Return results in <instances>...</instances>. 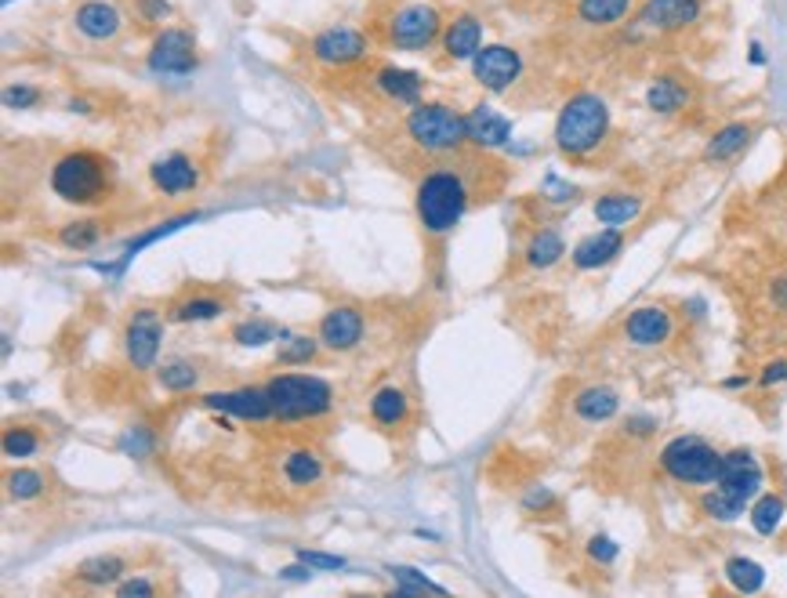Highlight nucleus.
I'll list each match as a JSON object with an SVG mask.
<instances>
[{
    "mask_svg": "<svg viewBox=\"0 0 787 598\" xmlns=\"http://www.w3.org/2000/svg\"><path fill=\"white\" fill-rule=\"evenodd\" d=\"M610 138V102L596 91H577L556 116V149L567 160H592Z\"/></svg>",
    "mask_w": 787,
    "mask_h": 598,
    "instance_id": "nucleus-1",
    "label": "nucleus"
},
{
    "mask_svg": "<svg viewBox=\"0 0 787 598\" xmlns=\"http://www.w3.org/2000/svg\"><path fill=\"white\" fill-rule=\"evenodd\" d=\"M414 207H417V222H422L428 237H447L472 207L468 178L462 171H454V167H439V171L422 178Z\"/></svg>",
    "mask_w": 787,
    "mask_h": 598,
    "instance_id": "nucleus-2",
    "label": "nucleus"
},
{
    "mask_svg": "<svg viewBox=\"0 0 787 598\" xmlns=\"http://www.w3.org/2000/svg\"><path fill=\"white\" fill-rule=\"evenodd\" d=\"M51 189L55 197L76 207L102 203L113 189V160H106L102 153H65L62 160L51 167Z\"/></svg>",
    "mask_w": 787,
    "mask_h": 598,
    "instance_id": "nucleus-3",
    "label": "nucleus"
},
{
    "mask_svg": "<svg viewBox=\"0 0 787 598\" xmlns=\"http://www.w3.org/2000/svg\"><path fill=\"white\" fill-rule=\"evenodd\" d=\"M718 461H723V450H715L704 436H675L657 453L661 472L679 486H712Z\"/></svg>",
    "mask_w": 787,
    "mask_h": 598,
    "instance_id": "nucleus-4",
    "label": "nucleus"
},
{
    "mask_svg": "<svg viewBox=\"0 0 787 598\" xmlns=\"http://www.w3.org/2000/svg\"><path fill=\"white\" fill-rule=\"evenodd\" d=\"M406 135L425 153H457L468 141V124L447 102H417L406 113Z\"/></svg>",
    "mask_w": 787,
    "mask_h": 598,
    "instance_id": "nucleus-5",
    "label": "nucleus"
},
{
    "mask_svg": "<svg viewBox=\"0 0 787 598\" xmlns=\"http://www.w3.org/2000/svg\"><path fill=\"white\" fill-rule=\"evenodd\" d=\"M266 388H269L280 421L323 418L334 402L331 385L320 381V377H309V374H280V377H272Z\"/></svg>",
    "mask_w": 787,
    "mask_h": 598,
    "instance_id": "nucleus-6",
    "label": "nucleus"
},
{
    "mask_svg": "<svg viewBox=\"0 0 787 598\" xmlns=\"http://www.w3.org/2000/svg\"><path fill=\"white\" fill-rule=\"evenodd\" d=\"M443 36V15L439 8L422 4H400L385 22V41L396 51H425Z\"/></svg>",
    "mask_w": 787,
    "mask_h": 598,
    "instance_id": "nucleus-7",
    "label": "nucleus"
},
{
    "mask_svg": "<svg viewBox=\"0 0 787 598\" xmlns=\"http://www.w3.org/2000/svg\"><path fill=\"white\" fill-rule=\"evenodd\" d=\"M704 19V0H642L632 22L639 30L657 33V36H675L693 30Z\"/></svg>",
    "mask_w": 787,
    "mask_h": 598,
    "instance_id": "nucleus-8",
    "label": "nucleus"
},
{
    "mask_svg": "<svg viewBox=\"0 0 787 598\" xmlns=\"http://www.w3.org/2000/svg\"><path fill=\"white\" fill-rule=\"evenodd\" d=\"M146 62L149 70L160 76H189L196 70V62H200V55H196V36L189 30H182V25H167V30L153 36Z\"/></svg>",
    "mask_w": 787,
    "mask_h": 598,
    "instance_id": "nucleus-9",
    "label": "nucleus"
},
{
    "mask_svg": "<svg viewBox=\"0 0 787 598\" xmlns=\"http://www.w3.org/2000/svg\"><path fill=\"white\" fill-rule=\"evenodd\" d=\"M715 486L733 493L737 501L752 504L758 493L766 486V472H763V461L755 458L747 447H733L723 453V461H718V475H715Z\"/></svg>",
    "mask_w": 787,
    "mask_h": 598,
    "instance_id": "nucleus-10",
    "label": "nucleus"
},
{
    "mask_svg": "<svg viewBox=\"0 0 787 598\" xmlns=\"http://www.w3.org/2000/svg\"><path fill=\"white\" fill-rule=\"evenodd\" d=\"M472 76L490 95H505L519 84L522 76V55L508 44H483L472 59Z\"/></svg>",
    "mask_w": 787,
    "mask_h": 598,
    "instance_id": "nucleus-11",
    "label": "nucleus"
},
{
    "mask_svg": "<svg viewBox=\"0 0 787 598\" xmlns=\"http://www.w3.org/2000/svg\"><path fill=\"white\" fill-rule=\"evenodd\" d=\"M312 59L323 62V66H331V70H345V66H356V62L366 59V51H371V44H366V36L360 30H349V25H331V30H323L312 36Z\"/></svg>",
    "mask_w": 787,
    "mask_h": 598,
    "instance_id": "nucleus-12",
    "label": "nucleus"
},
{
    "mask_svg": "<svg viewBox=\"0 0 787 598\" xmlns=\"http://www.w3.org/2000/svg\"><path fill=\"white\" fill-rule=\"evenodd\" d=\"M160 337H164V323L153 308H138L135 316L127 319L124 331V353L127 363L135 370H149L156 356H160Z\"/></svg>",
    "mask_w": 787,
    "mask_h": 598,
    "instance_id": "nucleus-13",
    "label": "nucleus"
},
{
    "mask_svg": "<svg viewBox=\"0 0 787 598\" xmlns=\"http://www.w3.org/2000/svg\"><path fill=\"white\" fill-rule=\"evenodd\" d=\"M624 342L635 348H657L664 342H672L675 334V316L664 305H639L628 312L624 319Z\"/></svg>",
    "mask_w": 787,
    "mask_h": 598,
    "instance_id": "nucleus-14",
    "label": "nucleus"
},
{
    "mask_svg": "<svg viewBox=\"0 0 787 598\" xmlns=\"http://www.w3.org/2000/svg\"><path fill=\"white\" fill-rule=\"evenodd\" d=\"M204 402L211 410H221V413H229V418H240V421H269V418H277V407H272L269 388H229V392L204 396Z\"/></svg>",
    "mask_w": 787,
    "mask_h": 598,
    "instance_id": "nucleus-15",
    "label": "nucleus"
},
{
    "mask_svg": "<svg viewBox=\"0 0 787 598\" xmlns=\"http://www.w3.org/2000/svg\"><path fill=\"white\" fill-rule=\"evenodd\" d=\"M577 424H610L621 413V392L613 385H584L570 399Z\"/></svg>",
    "mask_w": 787,
    "mask_h": 598,
    "instance_id": "nucleus-16",
    "label": "nucleus"
},
{
    "mask_svg": "<svg viewBox=\"0 0 787 598\" xmlns=\"http://www.w3.org/2000/svg\"><path fill=\"white\" fill-rule=\"evenodd\" d=\"M73 25L87 41H116L124 30V15L113 0H84V4L73 11Z\"/></svg>",
    "mask_w": 787,
    "mask_h": 598,
    "instance_id": "nucleus-17",
    "label": "nucleus"
},
{
    "mask_svg": "<svg viewBox=\"0 0 787 598\" xmlns=\"http://www.w3.org/2000/svg\"><path fill=\"white\" fill-rule=\"evenodd\" d=\"M639 11V0H573V19L584 30H618Z\"/></svg>",
    "mask_w": 787,
    "mask_h": 598,
    "instance_id": "nucleus-18",
    "label": "nucleus"
},
{
    "mask_svg": "<svg viewBox=\"0 0 787 598\" xmlns=\"http://www.w3.org/2000/svg\"><path fill=\"white\" fill-rule=\"evenodd\" d=\"M621 251H624V232L613 225H602L599 232H592V237H584L573 246L570 262L577 272H596L602 265H610Z\"/></svg>",
    "mask_w": 787,
    "mask_h": 598,
    "instance_id": "nucleus-19",
    "label": "nucleus"
},
{
    "mask_svg": "<svg viewBox=\"0 0 787 598\" xmlns=\"http://www.w3.org/2000/svg\"><path fill=\"white\" fill-rule=\"evenodd\" d=\"M363 337V312L352 305H338L320 319V345H327L331 353H349L356 348Z\"/></svg>",
    "mask_w": 787,
    "mask_h": 598,
    "instance_id": "nucleus-20",
    "label": "nucleus"
},
{
    "mask_svg": "<svg viewBox=\"0 0 787 598\" xmlns=\"http://www.w3.org/2000/svg\"><path fill=\"white\" fill-rule=\"evenodd\" d=\"M690 102H693V87L686 76H679V73H657L646 84V109H653L657 116L686 113Z\"/></svg>",
    "mask_w": 787,
    "mask_h": 598,
    "instance_id": "nucleus-21",
    "label": "nucleus"
},
{
    "mask_svg": "<svg viewBox=\"0 0 787 598\" xmlns=\"http://www.w3.org/2000/svg\"><path fill=\"white\" fill-rule=\"evenodd\" d=\"M439 44H443V55L451 62H472L476 51L483 48V22L476 15H468V11H462V15H454L447 25H443Z\"/></svg>",
    "mask_w": 787,
    "mask_h": 598,
    "instance_id": "nucleus-22",
    "label": "nucleus"
},
{
    "mask_svg": "<svg viewBox=\"0 0 787 598\" xmlns=\"http://www.w3.org/2000/svg\"><path fill=\"white\" fill-rule=\"evenodd\" d=\"M149 178L156 189L167 192V197H182V192L196 189L200 171H196V164L186 153H170V156H160V160L149 167Z\"/></svg>",
    "mask_w": 787,
    "mask_h": 598,
    "instance_id": "nucleus-23",
    "label": "nucleus"
},
{
    "mask_svg": "<svg viewBox=\"0 0 787 598\" xmlns=\"http://www.w3.org/2000/svg\"><path fill=\"white\" fill-rule=\"evenodd\" d=\"M465 124H468V141L479 149H497L511 138V120L494 106H487V102H479V106L465 116Z\"/></svg>",
    "mask_w": 787,
    "mask_h": 598,
    "instance_id": "nucleus-24",
    "label": "nucleus"
},
{
    "mask_svg": "<svg viewBox=\"0 0 787 598\" xmlns=\"http://www.w3.org/2000/svg\"><path fill=\"white\" fill-rule=\"evenodd\" d=\"M752 138H755V124H726V127H718V132L707 138V146H704V160L707 164H729V160H737V156L752 146Z\"/></svg>",
    "mask_w": 787,
    "mask_h": 598,
    "instance_id": "nucleus-25",
    "label": "nucleus"
},
{
    "mask_svg": "<svg viewBox=\"0 0 787 598\" xmlns=\"http://www.w3.org/2000/svg\"><path fill=\"white\" fill-rule=\"evenodd\" d=\"M642 197L639 192H621V189H613V192H602V197L596 200L592 207V214H596V222L599 225H613V229H624L628 222H635V218L642 214Z\"/></svg>",
    "mask_w": 787,
    "mask_h": 598,
    "instance_id": "nucleus-26",
    "label": "nucleus"
},
{
    "mask_svg": "<svg viewBox=\"0 0 787 598\" xmlns=\"http://www.w3.org/2000/svg\"><path fill=\"white\" fill-rule=\"evenodd\" d=\"M374 84L385 91L392 102H400V106H417L422 102V91H425V81L411 70H396V66H385L377 70Z\"/></svg>",
    "mask_w": 787,
    "mask_h": 598,
    "instance_id": "nucleus-27",
    "label": "nucleus"
},
{
    "mask_svg": "<svg viewBox=\"0 0 787 598\" xmlns=\"http://www.w3.org/2000/svg\"><path fill=\"white\" fill-rule=\"evenodd\" d=\"M73 574L81 584H87V588H106V584H121L127 577V558L124 555H95V558H84Z\"/></svg>",
    "mask_w": 787,
    "mask_h": 598,
    "instance_id": "nucleus-28",
    "label": "nucleus"
},
{
    "mask_svg": "<svg viewBox=\"0 0 787 598\" xmlns=\"http://www.w3.org/2000/svg\"><path fill=\"white\" fill-rule=\"evenodd\" d=\"M371 418L382 428H400L406 418H411V399H406V392L396 385L377 388L371 396Z\"/></svg>",
    "mask_w": 787,
    "mask_h": 598,
    "instance_id": "nucleus-29",
    "label": "nucleus"
},
{
    "mask_svg": "<svg viewBox=\"0 0 787 598\" xmlns=\"http://www.w3.org/2000/svg\"><path fill=\"white\" fill-rule=\"evenodd\" d=\"M280 472H283V479H287L291 486H317L320 479H323V458H320L317 450L298 447V450H291V453L283 458Z\"/></svg>",
    "mask_w": 787,
    "mask_h": 598,
    "instance_id": "nucleus-30",
    "label": "nucleus"
},
{
    "mask_svg": "<svg viewBox=\"0 0 787 598\" xmlns=\"http://www.w3.org/2000/svg\"><path fill=\"white\" fill-rule=\"evenodd\" d=\"M226 312V302L215 294H189L182 302L170 305L167 319L170 323H207V319H218Z\"/></svg>",
    "mask_w": 787,
    "mask_h": 598,
    "instance_id": "nucleus-31",
    "label": "nucleus"
},
{
    "mask_svg": "<svg viewBox=\"0 0 787 598\" xmlns=\"http://www.w3.org/2000/svg\"><path fill=\"white\" fill-rule=\"evenodd\" d=\"M527 265L530 269H552L562 262V254H567V240H562L559 229H541L534 232L530 243H527Z\"/></svg>",
    "mask_w": 787,
    "mask_h": 598,
    "instance_id": "nucleus-32",
    "label": "nucleus"
},
{
    "mask_svg": "<svg viewBox=\"0 0 787 598\" xmlns=\"http://www.w3.org/2000/svg\"><path fill=\"white\" fill-rule=\"evenodd\" d=\"M784 512H787L784 497H777V493H758L755 504H752V512H747V518H752L755 533L773 537V533H777L780 523H784Z\"/></svg>",
    "mask_w": 787,
    "mask_h": 598,
    "instance_id": "nucleus-33",
    "label": "nucleus"
},
{
    "mask_svg": "<svg viewBox=\"0 0 787 598\" xmlns=\"http://www.w3.org/2000/svg\"><path fill=\"white\" fill-rule=\"evenodd\" d=\"M156 381L167 392H193L196 385H200V370L193 367L189 359H170L164 367H156Z\"/></svg>",
    "mask_w": 787,
    "mask_h": 598,
    "instance_id": "nucleus-34",
    "label": "nucleus"
},
{
    "mask_svg": "<svg viewBox=\"0 0 787 598\" xmlns=\"http://www.w3.org/2000/svg\"><path fill=\"white\" fill-rule=\"evenodd\" d=\"M723 574H726V580L733 584V591H741V595H752V591H758V588L766 584L763 566L752 563V558H744V555L729 558V563L723 566Z\"/></svg>",
    "mask_w": 787,
    "mask_h": 598,
    "instance_id": "nucleus-35",
    "label": "nucleus"
},
{
    "mask_svg": "<svg viewBox=\"0 0 787 598\" xmlns=\"http://www.w3.org/2000/svg\"><path fill=\"white\" fill-rule=\"evenodd\" d=\"M701 512L707 518H715V523H737V518L747 512V504L733 497V493L715 486V490H707L704 497H701Z\"/></svg>",
    "mask_w": 787,
    "mask_h": 598,
    "instance_id": "nucleus-36",
    "label": "nucleus"
},
{
    "mask_svg": "<svg viewBox=\"0 0 787 598\" xmlns=\"http://www.w3.org/2000/svg\"><path fill=\"white\" fill-rule=\"evenodd\" d=\"M287 337L277 323L269 319H247V323H236L232 327V342L244 345V348H258V345H269V342H280Z\"/></svg>",
    "mask_w": 787,
    "mask_h": 598,
    "instance_id": "nucleus-37",
    "label": "nucleus"
},
{
    "mask_svg": "<svg viewBox=\"0 0 787 598\" xmlns=\"http://www.w3.org/2000/svg\"><path fill=\"white\" fill-rule=\"evenodd\" d=\"M37 450H41V436H37V428H30V424H11L8 432H4V458L25 461V458H33Z\"/></svg>",
    "mask_w": 787,
    "mask_h": 598,
    "instance_id": "nucleus-38",
    "label": "nucleus"
},
{
    "mask_svg": "<svg viewBox=\"0 0 787 598\" xmlns=\"http://www.w3.org/2000/svg\"><path fill=\"white\" fill-rule=\"evenodd\" d=\"M4 486L15 501H33L44 493L48 479H44V472H37V468H15V472H8Z\"/></svg>",
    "mask_w": 787,
    "mask_h": 598,
    "instance_id": "nucleus-39",
    "label": "nucleus"
},
{
    "mask_svg": "<svg viewBox=\"0 0 787 598\" xmlns=\"http://www.w3.org/2000/svg\"><path fill=\"white\" fill-rule=\"evenodd\" d=\"M392 580H396V591L400 595H447V588H439V584H432L425 574H417L411 566H389Z\"/></svg>",
    "mask_w": 787,
    "mask_h": 598,
    "instance_id": "nucleus-40",
    "label": "nucleus"
},
{
    "mask_svg": "<svg viewBox=\"0 0 787 598\" xmlns=\"http://www.w3.org/2000/svg\"><path fill=\"white\" fill-rule=\"evenodd\" d=\"M99 237H102V222H95V218L70 222V225H62V232H59L62 246H70V251H87V246L99 243Z\"/></svg>",
    "mask_w": 787,
    "mask_h": 598,
    "instance_id": "nucleus-41",
    "label": "nucleus"
},
{
    "mask_svg": "<svg viewBox=\"0 0 787 598\" xmlns=\"http://www.w3.org/2000/svg\"><path fill=\"white\" fill-rule=\"evenodd\" d=\"M317 353H320V342H312V337H301V334H294V337H287V342L280 345V363L283 367H294V363H309V359H317Z\"/></svg>",
    "mask_w": 787,
    "mask_h": 598,
    "instance_id": "nucleus-42",
    "label": "nucleus"
},
{
    "mask_svg": "<svg viewBox=\"0 0 787 598\" xmlns=\"http://www.w3.org/2000/svg\"><path fill=\"white\" fill-rule=\"evenodd\" d=\"M196 214H182V218H175V222H164L160 229H153V232H146V237H138V240H131L127 243V251H124V262H131V258H135L142 246H149V243H156L160 237H167V232H175V229H182V225H189Z\"/></svg>",
    "mask_w": 787,
    "mask_h": 598,
    "instance_id": "nucleus-43",
    "label": "nucleus"
},
{
    "mask_svg": "<svg viewBox=\"0 0 787 598\" xmlns=\"http://www.w3.org/2000/svg\"><path fill=\"white\" fill-rule=\"evenodd\" d=\"M41 102V91L30 87V84H11L4 87V106L8 109H33Z\"/></svg>",
    "mask_w": 787,
    "mask_h": 598,
    "instance_id": "nucleus-44",
    "label": "nucleus"
},
{
    "mask_svg": "<svg viewBox=\"0 0 787 598\" xmlns=\"http://www.w3.org/2000/svg\"><path fill=\"white\" fill-rule=\"evenodd\" d=\"M758 385L763 388H777V385H787V356H777L769 359L763 374H758Z\"/></svg>",
    "mask_w": 787,
    "mask_h": 598,
    "instance_id": "nucleus-45",
    "label": "nucleus"
},
{
    "mask_svg": "<svg viewBox=\"0 0 787 598\" xmlns=\"http://www.w3.org/2000/svg\"><path fill=\"white\" fill-rule=\"evenodd\" d=\"M588 555H592V558H596V563H602V566H610V563H613V558H618V544H613L610 537H602V533H599V537H592V541H588Z\"/></svg>",
    "mask_w": 787,
    "mask_h": 598,
    "instance_id": "nucleus-46",
    "label": "nucleus"
},
{
    "mask_svg": "<svg viewBox=\"0 0 787 598\" xmlns=\"http://www.w3.org/2000/svg\"><path fill=\"white\" fill-rule=\"evenodd\" d=\"M298 563H309L312 569H345V558L338 555H323V552H298Z\"/></svg>",
    "mask_w": 787,
    "mask_h": 598,
    "instance_id": "nucleus-47",
    "label": "nucleus"
},
{
    "mask_svg": "<svg viewBox=\"0 0 787 598\" xmlns=\"http://www.w3.org/2000/svg\"><path fill=\"white\" fill-rule=\"evenodd\" d=\"M116 595H121V598H127V595H156V584L146 580V577H127V580L116 584Z\"/></svg>",
    "mask_w": 787,
    "mask_h": 598,
    "instance_id": "nucleus-48",
    "label": "nucleus"
},
{
    "mask_svg": "<svg viewBox=\"0 0 787 598\" xmlns=\"http://www.w3.org/2000/svg\"><path fill=\"white\" fill-rule=\"evenodd\" d=\"M138 4H142V15H146L149 22L170 15V4H167V0H138Z\"/></svg>",
    "mask_w": 787,
    "mask_h": 598,
    "instance_id": "nucleus-49",
    "label": "nucleus"
},
{
    "mask_svg": "<svg viewBox=\"0 0 787 598\" xmlns=\"http://www.w3.org/2000/svg\"><path fill=\"white\" fill-rule=\"evenodd\" d=\"M552 504H556V497H552V490H534L530 493V497H527V508H552Z\"/></svg>",
    "mask_w": 787,
    "mask_h": 598,
    "instance_id": "nucleus-50",
    "label": "nucleus"
},
{
    "mask_svg": "<svg viewBox=\"0 0 787 598\" xmlns=\"http://www.w3.org/2000/svg\"><path fill=\"white\" fill-rule=\"evenodd\" d=\"M752 62H755V66H763V62H766V55H763V44H752Z\"/></svg>",
    "mask_w": 787,
    "mask_h": 598,
    "instance_id": "nucleus-51",
    "label": "nucleus"
},
{
    "mask_svg": "<svg viewBox=\"0 0 787 598\" xmlns=\"http://www.w3.org/2000/svg\"><path fill=\"white\" fill-rule=\"evenodd\" d=\"M70 109H73V113H91V106H87L84 98H73V102H70Z\"/></svg>",
    "mask_w": 787,
    "mask_h": 598,
    "instance_id": "nucleus-52",
    "label": "nucleus"
},
{
    "mask_svg": "<svg viewBox=\"0 0 787 598\" xmlns=\"http://www.w3.org/2000/svg\"><path fill=\"white\" fill-rule=\"evenodd\" d=\"M541 4H559V0H541Z\"/></svg>",
    "mask_w": 787,
    "mask_h": 598,
    "instance_id": "nucleus-53",
    "label": "nucleus"
}]
</instances>
